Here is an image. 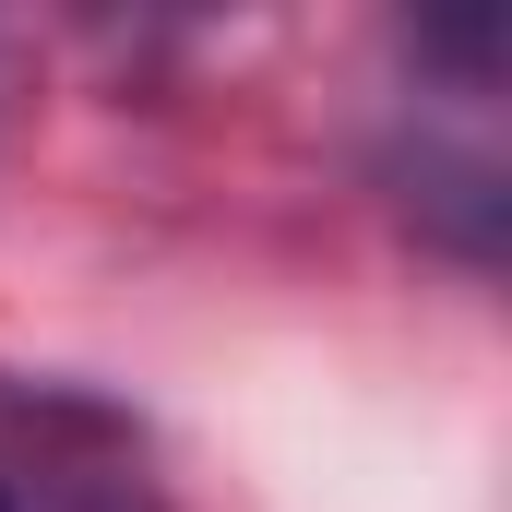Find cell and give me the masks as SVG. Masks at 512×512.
<instances>
[{"label": "cell", "mask_w": 512, "mask_h": 512, "mask_svg": "<svg viewBox=\"0 0 512 512\" xmlns=\"http://www.w3.org/2000/svg\"><path fill=\"white\" fill-rule=\"evenodd\" d=\"M0 512H12V489H0Z\"/></svg>", "instance_id": "6da1fadb"}]
</instances>
